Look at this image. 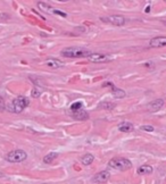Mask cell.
Wrapping results in <instances>:
<instances>
[{"instance_id": "cell-1", "label": "cell", "mask_w": 166, "mask_h": 184, "mask_svg": "<svg viewBox=\"0 0 166 184\" xmlns=\"http://www.w3.org/2000/svg\"><path fill=\"white\" fill-rule=\"evenodd\" d=\"M28 105H30L28 98L24 97V96H19V97L15 98L11 104L6 105V110L14 113V114H19L28 107Z\"/></svg>"}, {"instance_id": "cell-2", "label": "cell", "mask_w": 166, "mask_h": 184, "mask_svg": "<svg viewBox=\"0 0 166 184\" xmlns=\"http://www.w3.org/2000/svg\"><path fill=\"white\" fill-rule=\"evenodd\" d=\"M91 52L83 48H66L63 51H60V56L65 58H83V57H89Z\"/></svg>"}, {"instance_id": "cell-3", "label": "cell", "mask_w": 166, "mask_h": 184, "mask_svg": "<svg viewBox=\"0 0 166 184\" xmlns=\"http://www.w3.org/2000/svg\"><path fill=\"white\" fill-rule=\"evenodd\" d=\"M108 166L114 168V169L125 172L132 168V163L126 158H113L108 161Z\"/></svg>"}, {"instance_id": "cell-4", "label": "cell", "mask_w": 166, "mask_h": 184, "mask_svg": "<svg viewBox=\"0 0 166 184\" xmlns=\"http://www.w3.org/2000/svg\"><path fill=\"white\" fill-rule=\"evenodd\" d=\"M5 158L9 163H22V161H24L28 158V153L25 152L24 150L16 149L11 151V152H8Z\"/></svg>"}, {"instance_id": "cell-5", "label": "cell", "mask_w": 166, "mask_h": 184, "mask_svg": "<svg viewBox=\"0 0 166 184\" xmlns=\"http://www.w3.org/2000/svg\"><path fill=\"white\" fill-rule=\"evenodd\" d=\"M100 19L105 23H109V24H113L115 26H122L126 22L125 17L122 15H110V16H106V17H101Z\"/></svg>"}, {"instance_id": "cell-6", "label": "cell", "mask_w": 166, "mask_h": 184, "mask_svg": "<svg viewBox=\"0 0 166 184\" xmlns=\"http://www.w3.org/2000/svg\"><path fill=\"white\" fill-rule=\"evenodd\" d=\"M103 87H108L110 88V90H112V94H113L114 97L117 98V99H122V98L125 97V91L122 90V89H118L117 87H115L114 85V83H112V82H105V83L103 84Z\"/></svg>"}, {"instance_id": "cell-7", "label": "cell", "mask_w": 166, "mask_h": 184, "mask_svg": "<svg viewBox=\"0 0 166 184\" xmlns=\"http://www.w3.org/2000/svg\"><path fill=\"white\" fill-rule=\"evenodd\" d=\"M88 60L92 63H107L110 60V58L107 55H103V53H91L88 57Z\"/></svg>"}, {"instance_id": "cell-8", "label": "cell", "mask_w": 166, "mask_h": 184, "mask_svg": "<svg viewBox=\"0 0 166 184\" xmlns=\"http://www.w3.org/2000/svg\"><path fill=\"white\" fill-rule=\"evenodd\" d=\"M108 178H109V173L107 170H103V172H99L98 174H96L95 176L92 177V182L93 183L103 184L106 183Z\"/></svg>"}, {"instance_id": "cell-9", "label": "cell", "mask_w": 166, "mask_h": 184, "mask_svg": "<svg viewBox=\"0 0 166 184\" xmlns=\"http://www.w3.org/2000/svg\"><path fill=\"white\" fill-rule=\"evenodd\" d=\"M71 115L72 117L78 119V121H85L89 118V114L85 111L84 108H80V109H76V110H71Z\"/></svg>"}, {"instance_id": "cell-10", "label": "cell", "mask_w": 166, "mask_h": 184, "mask_svg": "<svg viewBox=\"0 0 166 184\" xmlns=\"http://www.w3.org/2000/svg\"><path fill=\"white\" fill-rule=\"evenodd\" d=\"M39 7L42 9V11H45L46 13H49V14H56V15H59V16H63V17H66L67 15H66V13H64V11H58V9H55V8L50 7L49 5H43V2H39Z\"/></svg>"}, {"instance_id": "cell-11", "label": "cell", "mask_w": 166, "mask_h": 184, "mask_svg": "<svg viewBox=\"0 0 166 184\" xmlns=\"http://www.w3.org/2000/svg\"><path fill=\"white\" fill-rule=\"evenodd\" d=\"M166 45V36H156L151 39L149 42V47L150 48H160V47H165Z\"/></svg>"}, {"instance_id": "cell-12", "label": "cell", "mask_w": 166, "mask_h": 184, "mask_svg": "<svg viewBox=\"0 0 166 184\" xmlns=\"http://www.w3.org/2000/svg\"><path fill=\"white\" fill-rule=\"evenodd\" d=\"M164 106V100L163 99H156V100L151 101L150 104L148 105V110L150 113H156V111H158L160 108Z\"/></svg>"}, {"instance_id": "cell-13", "label": "cell", "mask_w": 166, "mask_h": 184, "mask_svg": "<svg viewBox=\"0 0 166 184\" xmlns=\"http://www.w3.org/2000/svg\"><path fill=\"white\" fill-rule=\"evenodd\" d=\"M43 64H45L47 67H49V68H55V70L60 68V67L64 66L63 62H60V60H58V59H48V60H46Z\"/></svg>"}, {"instance_id": "cell-14", "label": "cell", "mask_w": 166, "mask_h": 184, "mask_svg": "<svg viewBox=\"0 0 166 184\" xmlns=\"http://www.w3.org/2000/svg\"><path fill=\"white\" fill-rule=\"evenodd\" d=\"M133 130H134L133 124H131L129 122H123V123H121L120 125H118V131H121V132L129 133V132H132Z\"/></svg>"}, {"instance_id": "cell-15", "label": "cell", "mask_w": 166, "mask_h": 184, "mask_svg": "<svg viewBox=\"0 0 166 184\" xmlns=\"http://www.w3.org/2000/svg\"><path fill=\"white\" fill-rule=\"evenodd\" d=\"M152 167L150 166V165H142V166H140L138 168V170H137V173L139 174V175H149V174L152 173Z\"/></svg>"}, {"instance_id": "cell-16", "label": "cell", "mask_w": 166, "mask_h": 184, "mask_svg": "<svg viewBox=\"0 0 166 184\" xmlns=\"http://www.w3.org/2000/svg\"><path fill=\"white\" fill-rule=\"evenodd\" d=\"M93 159H95V157L92 156V155H90V153H85L84 156L81 157V163L84 165V166H89L90 164H92V161H93Z\"/></svg>"}, {"instance_id": "cell-17", "label": "cell", "mask_w": 166, "mask_h": 184, "mask_svg": "<svg viewBox=\"0 0 166 184\" xmlns=\"http://www.w3.org/2000/svg\"><path fill=\"white\" fill-rule=\"evenodd\" d=\"M57 157H58V153H57V152L48 153V155H46V156H45V158H43V163H45V164H51L53 160L56 159Z\"/></svg>"}, {"instance_id": "cell-18", "label": "cell", "mask_w": 166, "mask_h": 184, "mask_svg": "<svg viewBox=\"0 0 166 184\" xmlns=\"http://www.w3.org/2000/svg\"><path fill=\"white\" fill-rule=\"evenodd\" d=\"M80 108H83V102L82 101H75L74 104H72L71 106V110H76V109H80Z\"/></svg>"}, {"instance_id": "cell-19", "label": "cell", "mask_w": 166, "mask_h": 184, "mask_svg": "<svg viewBox=\"0 0 166 184\" xmlns=\"http://www.w3.org/2000/svg\"><path fill=\"white\" fill-rule=\"evenodd\" d=\"M140 130L141 131H146V132H154V126L151 125H142L141 127H140Z\"/></svg>"}, {"instance_id": "cell-20", "label": "cell", "mask_w": 166, "mask_h": 184, "mask_svg": "<svg viewBox=\"0 0 166 184\" xmlns=\"http://www.w3.org/2000/svg\"><path fill=\"white\" fill-rule=\"evenodd\" d=\"M6 110V102H5L4 98L0 97V111Z\"/></svg>"}, {"instance_id": "cell-21", "label": "cell", "mask_w": 166, "mask_h": 184, "mask_svg": "<svg viewBox=\"0 0 166 184\" xmlns=\"http://www.w3.org/2000/svg\"><path fill=\"white\" fill-rule=\"evenodd\" d=\"M40 96V92L39 91H36V90H34V89H33V90H32V97H34V98H38Z\"/></svg>"}, {"instance_id": "cell-22", "label": "cell", "mask_w": 166, "mask_h": 184, "mask_svg": "<svg viewBox=\"0 0 166 184\" xmlns=\"http://www.w3.org/2000/svg\"><path fill=\"white\" fill-rule=\"evenodd\" d=\"M149 11H150V7H149V6H148V7L146 8V11H147V13H148Z\"/></svg>"}]
</instances>
